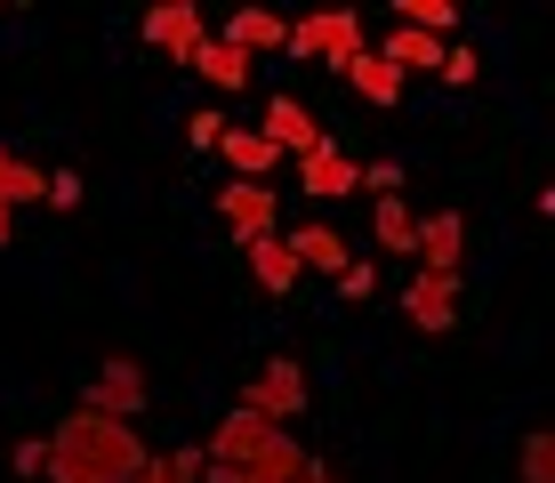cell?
<instances>
[{
  "label": "cell",
  "mask_w": 555,
  "mask_h": 483,
  "mask_svg": "<svg viewBox=\"0 0 555 483\" xmlns=\"http://www.w3.org/2000/svg\"><path fill=\"white\" fill-rule=\"evenodd\" d=\"M145 468V435L129 419H105V411H65L49 428V483H129Z\"/></svg>",
  "instance_id": "1"
},
{
  "label": "cell",
  "mask_w": 555,
  "mask_h": 483,
  "mask_svg": "<svg viewBox=\"0 0 555 483\" xmlns=\"http://www.w3.org/2000/svg\"><path fill=\"white\" fill-rule=\"evenodd\" d=\"M242 411L266 419V428H291V419H306V363L298 355H274V363H258L250 386H242Z\"/></svg>",
  "instance_id": "2"
},
{
  "label": "cell",
  "mask_w": 555,
  "mask_h": 483,
  "mask_svg": "<svg viewBox=\"0 0 555 483\" xmlns=\"http://www.w3.org/2000/svg\"><path fill=\"white\" fill-rule=\"evenodd\" d=\"M354 49H371L354 9H322V16H306V25H282V56H314V65H331V73L347 65Z\"/></svg>",
  "instance_id": "3"
},
{
  "label": "cell",
  "mask_w": 555,
  "mask_h": 483,
  "mask_svg": "<svg viewBox=\"0 0 555 483\" xmlns=\"http://www.w3.org/2000/svg\"><path fill=\"white\" fill-rule=\"evenodd\" d=\"M145 403H153L145 363H138V355H105V363H98V379H89V411L129 419V428H138V411H145Z\"/></svg>",
  "instance_id": "4"
},
{
  "label": "cell",
  "mask_w": 555,
  "mask_h": 483,
  "mask_svg": "<svg viewBox=\"0 0 555 483\" xmlns=\"http://www.w3.org/2000/svg\"><path fill=\"white\" fill-rule=\"evenodd\" d=\"M218 218L234 242H258V234H282V193L274 186H250V178H225L218 193Z\"/></svg>",
  "instance_id": "5"
},
{
  "label": "cell",
  "mask_w": 555,
  "mask_h": 483,
  "mask_svg": "<svg viewBox=\"0 0 555 483\" xmlns=\"http://www.w3.org/2000/svg\"><path fill=\"white\" fill-rule=\"evenodd\" d=\"M274 435H282V428H266V419H250V411L234 403V411H225L218 428H209L202 459H209V468H258V459L274 452Z\"/></svg>",
  "instance_id": "6"
},
{
  "label": "cell",
  "mask_w": 555,
  "mask_h": 483,
  "mask_svg": "<svg viewBox=\"0 0 555 483\" xmlns=\"http://www.w3.org/2000/svg\"><path fill=\"white\" fill-rule=\"evenodd\" d=\"M298 193H314V202H347V193H362V162H354L338 138H322V145L298 162Z\"/></svg>",
  "instance_id": "7"
},
{
  "label": "cell",
  "mask_w": 555,
  "mask_h": 483,
  "mask_svg": "<svg viewBox=\"0 0 555 483\" xmlns=\"http://www.w3.org/2000/svg\"><path fill=\"white\" fill-rule=\"evenodd\" d=\"M258 138L274 145V153H298V162H306V153H314L322 138H331V129L314 122V105H306V97H266V122H258Z\"/></svg>",
  "instance_id": "8"
},
{
  "label": "cell",
  "mask_w": 555,
  "mask_h": 483,
  "mask_svg": "<svg viewBox=\"0 0 555 483\" xmlns=\"http://www.w3.org/2000/svg\"><path fill=\"white\" fill-rule=\"evenodd\" d=\"M145 49H162L169 65H185L202 41H209V25H202V9H185V0H169V9H145Z\"/></svg>",
  "instance_id": "9"
},
{
  "label": "cell",
  "mask_w": 555,
  "mask_h": 483,
  "mask_svg": "<svg viewBox=\"0 0 555 483\" xmlns=\"http://www.w3.org/2000/svg\"><path fill=\"white\" fill-rule=\"evenodd\" d=\"M411 258H418V275H459V258H467V218H459V209H435V218H418Z\"/></svg>",
  "instance_id": "10"
},
{
  "label": "cell",
  "mask_w": 555,
  "mask_h": 483,
  "mask_svg": "<svg viewBox=\"0 0 555 483\" xmlns=\"http://www.w3.org/2000/svg\"><path fill=\"white\" fill-rule=\"evenodd\" d=\"M403 315H411L427 339L459 331V275H411V290H403Z\"/></svg>",
  "instance_id": "11"
},
{
  "label": "cell",
  "mask_w": 555,
  "mask_h": 483,
  "mask_svg": "<svg viewBox=\"0 0 555 483\" xmlns=\"http://www.w3.org/2000/svg\"><path fill=\"white\" fill-rule=\"evenodd\" d=\"M282 250L298 258V275H347V258H354V242L338 234V226H298V234H282Z\"/></svg>",
  "instance_id": "12"
},
{
  "label": "cell",
  "mask_w": 555,
  "mask_h": 483,
  "mask_svg": "<svg viewBox=\"0 0 555 483\" xmlns=\"http://www.w3.org/2000/svg\"><path fill=\"white\" fill-rule=\"evenodd\" d=\"M185 65L202 73V89H218V97H242V89H250V73H258V56H242L234 41H202L194 56H185Z\"/></svg>",
  "instance_id": "13"
},
{
  "label": "cell",
  "mask_w": 555,
  "mask_h": 483,
  "mask_svg": "<svg viewBox=\"0 0 555 483\" xmlns=\"http://www.w3.org/2000/svg\"><path fill=\"white\" fill-rule=\"evenodd\" d=\"M338 81H347V89L362 97V105H378V113H387L395 97H403V73H395V65H387L378 49H354L347 65H338Z\"/></svg>",
  "instance_id": "14"
},
{
  "label": "cell",
  "mask_w": 555,
  "mask_h": 483,
  "mask_svg": "<svg viewBox=\"0 0 555 483\" xmlns=\"http://www.w3.org/2000/svg\"><path fill=\"white\" fill-rule=\"evenodd\" d=\"M378 56H387L403 81L411 73H443V41H435V33H411V25H395L387 41H378Z\"/></svg>",
  "instance_id": "15"
},
{
  "label": "cell",
  "mask_w": 555,
  "mask_h": 483,
  "mask_svg": "<svg viewBox=\"0 0 555 483\" xmlns=\"http://www.w3.org/2000/svg\"><path fill=\"white\" fill-rule=\"evenodd\" d=\"M242 258H250L258 290H274V298H291V290H298V258L282 250V234H258V242H242Z\"/></svg>",
  "instance_id": "16"
},
{
  "label": "cell",
  "mask_w": 555,
  "mask_h": 483,
  "mask_svg": "<svg viewBox=\"0 0 555 483\" xmlns=\"http://www.w3.org/2000/svg\"><path fill=\"white\" fill-rule=\"evenodd\" d=\"M218 153H225V169H234V178H250V186H266V178H274V162H282V153L258 138V129H225Z\"/></svg>",
  "instance_id": "17"
},
{
  "label": "cell",
  "mask_w": 555,
  "mask_h": 483,
  "mask_svg": "<svg viewBox=\"0 0 555 483\" xmlns=\"http://www.w3.org/2000/svg\"><path fill=\"white\" fill-rule=\"evenodd\" d=\"M41 193H49L41 162H25V153H9V145H0V209H33Z\"/></svg>",
  "instance_id": "18"
},
{
  "label": "cell",
  "mask_w": 555,
  "mask_h": 483,
  "mask_svg": "<svg viewBox=\"0 0 555 483\" xmlns=\"http://www.w3.org/2000/svg\"><path fill=\"white\" fill-rule=\"evenodd\" d=\"M218 41H234L242 56H274V49H282V16H266V9H234V25H225Z\"/></svg>",
  "instance_id": "19"
},
{
  "label": "cell",
  "mask_w": 555,
  "mask_h": 483,
  "mask_svg": "<svg viewBox=\"0 0 555 483\" xmlns=\"http://www.w3.org/2000/svg\"><path fill=\"white\" fill-rule=\"evenodd\" d=\"M202 443H178V452H145V468L129 475V483H202Z\"/></svg>",
  "instance_id": "20"
},
{
  "label": "cell",
  "mask_w": 555,
  "mask_h": 483,
  "mask_svg": "<svg viewBox=\"0 0 555 483\" xmlns=\"http://www.w3.org/2000/svg\"><path fill=\"white\" fill-rule=\"evenodd\" d=\"M411 242H418V209L403 193H387V202H378V250H387V258H411Z\"/></svg>",
  "instance_id": "21"
},
{
  "label": "cell",
  "mask_w": 555,
  "mask_h": 483,
  "mask_svg": "<svg viewBox=\"0 0 555 483\" xmlns=\"http://www.w3.org/2000/svg\"><path fill=\"white\" fill-rule=\"evenodd\" d=\"M515 475L524 483H555V435L547 428H531L524 443H515Z\"/></svg>",
  "instance_id": "22"
},
{
  "label": "cell",
  "mask_w": 555,
  "mask_h": 483,
  "mask_svg": "<svg viewBox=\"0 0 555 483\" xmlns=\"http://www.w3.org/2000/svg\"><path fill=\"white\" fill-rule=\"evenodd\" d=\"M435 81H443V89H475V81H483V56H475L467 41H443V73H435Z\"/></svg>",
  "instance_id": "23"
},
{
  "label": "cell",
  "mask_w": 555,
  "mask_h": 483,
  "mask_svg": "<svg viewBox=\"0 0 555 483\" xmlns=\"http://www.w3.org/2000/svg\"><path fill=\"white\" fill-rule=\"evenodd\" d=\"M41 468H49V435H16L9 443V475L16 483H41Z\"/></svg>",
  "instance_id": "24"
},
{
  "label": "cell",
  "mask_w": 555,
  "mask_h": 483,
  "mask_svg": "<svg viewBox=\"0 0 555 483\" xmlns=\"http://www.w3.org/2000/svg\"><path fill=\"white\" fill-rule=\"evenodd\" d=\"M338 298H354V306L378 298V266H371V258H347V275H338Z\"/></svg>",
  "instance_id": "25"
},
{
  "label": "cell",
  "mask_w": 555,
  "mask_h": 483,
  "mask_svg": "<svg viewBox=\"0 0 555 483\" xmlns=\"http://www.w3.org/2000/svg\"><path fill=\"white\" fill-rule=\"evenodd\" d=\"M218 138H225V113L218 105H202L194 122H185V145H202V153H218Z\"/></svg>",
  "instance_id": "26"
},
{
  "label": "cell",
  "mask_w": 555,
  "mask_h": 483,
  "mask_svg": "<svg viewBox=\"0 0 555 483\" xmlns=\"http://www.w3.org/2000/svg\"><path fill=\"white\" fill-rule=\"evenodd\" d=\"M362 186H371L378 202H387V193H403V162H371V169H362Z\"/></svg>",
  "instance_id": "27"
},
{
  "label": "cell",
  "mask_w": 555,
  "mask_h": 483,
  "mask_svg": "<svg viewBox=\"0 0 555 483\" xmlns=\"http://www.w3.org/2000/svg\"><path fill=\"white\" fill-rule=\"evenodd\" d=\"M41 202H49V209H81V178H73V169H56V178H49V193H41Z\"/></svg>",
  "instance_id": "28"
},
{
  "label": "cell",
  "mask_w": 555,
  "mask_h": 483,
  "mask_svg": "<svg viewBox=\"0 0 555 483\" xmlns=\"http://www.w3.org/2000/svg\"><path fill=\"white\" fill-rule=\"evenodd\" d=\"M298 483H347V475H331V459H306V475Z\"/></svg>",
  "instance_id": "29"
},
{
  "label": "cell",
  "mask_w": 555,
  "mask_h": 483,
  "mask_svg": "<svg viewBox=\"0 0 555 483\" xmlns=\"http://www.w3.org/2000/svg\"><path fill=\"white\" fill-rule=\"evenodd\" d=\"M16 234V209H0V242H9Z\"/></svg>",
  "instance_id": "30"
}]
</instances>
